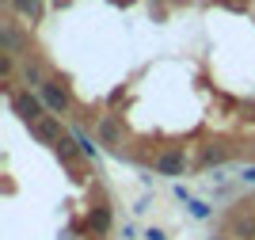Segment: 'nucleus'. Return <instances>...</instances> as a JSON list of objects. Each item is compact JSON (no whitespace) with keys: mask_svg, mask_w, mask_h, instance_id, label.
<instances>
[{"mask_svg":"<svg viewBox=\"0 0 255 240\" xmlns=\"http://www.w3.org/2000/svg\"><path fill=\"white\" fill-rule=\"evenodd\" d=\"M76 141H80V153H84V157H96V145H92V137L76 134Z\"/></svg>","mask_w":255,"mask_h":240,"instance_id":"12","label":"nucleus"},{"mask_svg":"<svg viewBox=\"0 0 255 240\" xmlns=\"http://www.w3.org/2000/svg\"><path fill=\"white\" fill-rule=\"evenodd\" d=\"M42 95H31V88H27V92H15V95H11V111H15V115H19L23 118V122H27V126H34V122H42Z\"/></svg>","mask_w":255,"mask_h":240,"instance_id":"1","label":"nucleus"},{"mask_svg":"<svg viewBox=\"0 0 255 240\" xmlns=\"http://www.w3.org/2000/svg\"><path fill=\"white\" fill-rule=\"evenodd\" d=\"M233 233H236L240 240H252V237H255V218H236Z\"/></svg>","mask_w":255,"mask_h":240,"instance_id":"8","label":"nucleus"},{"mask_svg":"<svg viewBox=\"0 0 255 240\" xmlns=\"http://www.w3.org/2000/svg\"><path fill=\"white\" fill-rule=\"evenodd\" d=\"M191 214L194 218H210V206H206V202H191Z\"/></svg>","mask_w":255,"mask_h":240,"instance_id":"14","label":"nucleus"},{"mask_svg":"<svg viewBox=\"0 0 255 240\" xmlns=\"http://www.w3.org/2000/svg\"><path fill=\"white\" fill-rule=\"evenodd\" d=\"M225 157H229L225 149H210V153H206V157H202V164H221Z\"/></svg>","mask_w":255,"mask_h":240,"instance_id":"11","label":"nucleus"},{"mask_svg":"<svg viewBox=\"0 0 255 240\" xmlns=\"http://www.w3.org/2000/svg\"><path fill=\"white\" fill-rule=\"evenodd\" d=\"M152 168H156L160 176H168V179H179L183 172H187V149H183V145L164 149V153L152 160Z\"/></svg>","mask_w":255,"mask_h":240,"instance_id":"2","label":"nucleus"},{"mask_svg":"<svg viewBox=\"0 0 255 240\" xmlns=\"http://www.w3.org/2000/svg\"><path fill=\"white\" fill-rule=\"evenodd\" d=\"M80 141H76V137H61V141H57V145H53V153H57V160H61V164H76V157H80Z\"/></svg>","mask_w":255,"mask_h":240,"instance_id":"6","label":"nucleus"},{"mask_svg":"<svg viewBox=\"0 0 255 240\" xmlns=\"http://www.w3.org/2000/svg\"><path fill=\"white\" fill-rule=\"evenodd\" d=\"M23 76H27V84H34V88H42V84H46V73H42V65H34V61H27Z\"/></svg>","mask_w":255,"mask_h":240,"instance_id":"9","label":"nucleus"},{"mask_svg":"<svg viewBox=\"0 0 255 240\" xmlns=\"http://www.w3.org/2000/svg\"><path fill=\"white\" fill-rule=\"evenodd\" d=\"M240 179H244V183H255V164L244 168V172H240Z\"/></svg>","mask_w":255,"mask_h":240,"instance_id":"15","label":"nucleus"},{"mask_svg":"<svg viewBox=\"0 0 255 240\" xmlns=\"http://www.w3.org/2000/svg\"><path fill=\"white\" fill-rule=\"evenodd\" d=\"M145 237H149V240H164V233H160V229H149Z\"/></svg>","mask_w":255,"mask_h":240,"instance_id":"16","label":"nucleus"},{"mask_svg":"<svg viewBox=\"0 0 255 240\" xmlns=\"http://www.w3.org/2000/svg\"><path fill=\"white\" fill-rule=\"evenodd\" d=\"M31 134L38 137L42 145H57V141L65 137V130H61V118H57V115H46L42 122H34V126H31Z\"/></svg>","mask_w":255,"mask_h":240,"instance_id":"4","label":"nucleus"},{"mask_svg":"<svg viewBox=\"0 0 255 240\" xmlns=\"http://www.w3.org/2000/svg\"><path fill=\"white\" fill-rule=\"evenodd\" d=\"M88 233H96V237L111 233V210L107 206H92V214H88Z\"/></svg>","mask_w":255,"mask_h":240,"instance_id":"5","label":"nucleus"},{"mask_svg":"<svg viewBox=\"0 0 255 240\" xmlns=\"http://www.w3.org/2000/svg\"><path fill=\"white\" fill-rule=\"evenodd\" d=\"M38 95H42V103L50 107L53 115H65V111L73 107V99H69V92H65V88H61V84H57V80H46L42 88H38Z\"/></svg>","mask_w":255,"mask_h":240,"instance_id":"3","label":"nucleus"},{"mask_svg":"<svg viewBox=\"0 0 255 240\" xmlns=\"http://www.w3.org/2000/svg\"><path fill=\"white\" fill-rule=\"evenodd\" d=\"M118 137V126H115V118H107L103 122V141H115Z\"/></svg>","mask_w":255,"mask_h":240,"instance_id":"13","label":"nucleus"},{"mask_svg":"<svg viewBox=\"0 0 255 240\" xmlns=\"http://www.w3.org/2000/svg\"><path fill=\"white\" fill-rule=\"evenodd\" d=\"M15 69V53H0V76H11Z\"/></svg>","mask_w":255,"mask_h":240,"instance_id":"10","label":"nucleus"},{"mask_svg":"<svg viewBox=\"0 0 255 240\" xmlns=\"http://www.w3.org/2000/svg\"><path fill=\"white\" fill-rule=\"evenodd\" d=\"M11 8L19 11L23 19H31V23H38L42 19V0H8Z\"/></svg>","mask_w":255,"mask_h":240,"instance_id":"7","label":"nucleus"}]
</instances>
